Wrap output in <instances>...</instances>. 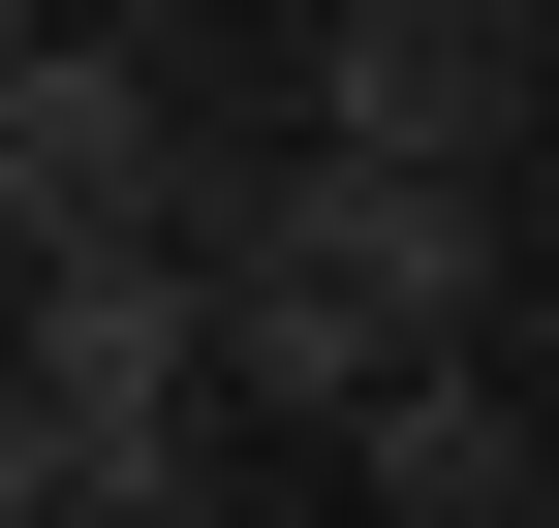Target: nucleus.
Here are the masks:
<instances>
[{"instance_id": "nucleus-1", "label": "nucleus", "mask_w": 559, "mask_h": 528, "mask_svg": "<svg viewBox=\"0 0 559 528\" xmlns=\"http://www.w3.org/2000/svg\"><path fill=\"white\" fill-rule=\"evenodd\" d=\"M528 94H559V0H311V156L528 187Z\"/></svg>"}, {"instance_id": "nucleus-2", "label": "nucleus", "mask_w": 559, "mask_h": 528, "mask_svg": "<svg viewBox=\"0 0 559 528\" xmlns=\"http://www.w3.org/2000/svg\"><path fill=\"white\" fill-rule=\"evenodd\" d=\"M0 218L32 249H218L187 218V124H156V32H62L32 0V62H0Z\"/></svg>"}, {"instance_id": "nucleus-3", "label": "nucleus", "mask_w": 559, "mask_h": 528, "mask_svg": "<svg viewBox=\"0 0 559 528\" xmlns=\"http://www.w3.org/2000/svg\"><path fill=\"white\" fill-rule=\"evenodd\" d=\"M32 405H249L218 249H32Z\"/></svg>"}, {"instance_id": "nucleus-4", "label": "nucleus", "mask_w": 559, "mask_h": 528, "mask_svg": "<svg viewBox=\"0 0 559 528\" xmlns=\"http://www.w3.org/2000/svg\"><path fill=\"white\" fill-rule=\"evenodd\" d=\"M342 497H373V528H528V497H559V435H528V373L466 343V373H404V405L342 435Z\"/></svg>"}, {"instance_id": "nucleus-5", "label": "nucleus", "mask_w": 559, "mask_h": 528, "mask_svg": "<svg viewBox=\"0 0 559 528\" xmlns=\"http://www.w3.org/2000/svg\"><path fill=\"white\" fill-rule=\"evenodd\" d=\"M0 528H218V405H0Z\"/></svg>"}, {"instance_id": "nucleus-6", "label": "nucleus", "mask_w": 559, "mask_h": 528, "mask_svg": "<svg viewBox=\"0 0 559 528\" xmlns=\"http://www.w3.org/2000/svg\"><path fill=\"white\" fill-rule=\"evenodd\" d=\"M528 528H559V497H528Z\"/></svg>"}]
</instances>
